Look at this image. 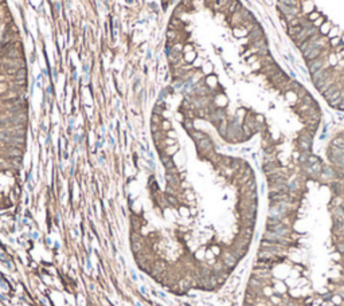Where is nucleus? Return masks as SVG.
I'll use <instances>...</instances> for the list:
<instances>
[{"label": "nucleus", "instance_id": "obj_1", "mask_svg": "<svg viewBox=\"0 0 344 306\" xmlns=\"http://www.w3.org/2000/svg\"><path fill=\"white\" fill-rule=\"evenodd\" d=\"M329 74H331V70H329V69H325V67L317 70L316 73L312 74V81H313L315 86H316V87L320 86L325 79L329 78Z\"/></svg>", "mask_w": 344, "mask_h": 306}, {"label": "nucleus", "instance_id": "obj_2", "mask_svg": "<svg viewBox=\"0 0 344 306\" xmlns=\"http://www.w3.org/2000/svg\"><path fill=\"white\" fill-rule=\"evenodd\" d=\"M323 67H325V66H323V59H321L320 57L316 58V59H313V61H309V62H308V69H309V73H311V74L316 73L317 70H320V69H323Z\"/></svg>", "mask_w": 344, "mask_h": 306}, {"label": "nucleus", "instance_id": "obj_3", "mask_svg": "<svg viewBox=\"0 0 344 306\" xmlns=\"http://www.w3.org/2000/svg\"><path fill=\"white\" fill-rule=\"evenodd\" d=\"M261 38H264V32H262L261 27L257 24V26L249 32V39H250V42H255V40L261 39Z\"/></svg>", "mask_w": 344, "mask_h": 306}, {"label": "nucleus", "instance_id": "obj_4", "mask_svg": "<svg viewBox=\"0 0 344 306\" xmlns=\"http://www.w3.org/2000/svg\"><path fill=\"white\" fill-rule=\"evenodd\" d=\"M198 146H199L200 149H203V150H210L212 148V144H211V141L207 138V137H204V138H202L200 141L198 142Z\"/></svg>", "mask_w": 344, "mask_h": 306}, {"label": "nucleus", "instance_id": "obj_5", "mask_svg": "<svg viewBox=\"0 0 344 306\" xmlns=\"http://www.w3.org/2000/svg\"><path fill=\"white\" fill-rule=\"evenodd\" d=\"M331 83H332V79H331V78H328V79H325V81H324V82H323V83H321V85H320V86H319V87H317V89H319V91H320V93H323V94H324V93H325V91H327V90L329 89V87H331Z\"/></svg>", "mask_w": 344, "mask_h": 306}, {"label": "nucleus", "instance_id": "obj_6", "mask_svg": "<svg viewBox=\"0 0 344 306\" xmlns=\"http://www.w3.org/2000/svg\"><path fill=\"white\" fill-rule=\"evenodd\" d=\"M239 9H241V4H239V2H237V0H233V2L229 4V12L230 13H234V12L239 11Z\"/></svg>", "mask_w": 344, "mask_h": 306}, {"label": "nucleus", "instance_id": "obj_7", "mask_svg": "<svg viewBox=\"0 0 344 306\" xmlns=\"http://www.w3.org/2000/svg\"><path fill=\"white\" fill-rule=\"evenodd\" d=\"M14 79H27V69L23 67L20 70H17V73L15 74V77H14Z\"/></svg>", "mask_w": 344, "mask_h": 306}, {"label": "nucleus", "instance_id": "obj_8", "mask_svg": "<svg viewBox=\"0 0 344 306\" xmlns=\"http://www.w3.org/2000/svg\"><path fill=\"white\" fill-rule=\"evenodd\" d=\"M303 28H304L303 24H301V26H296V27H289V31H288V32H289V35H292V36L294 38L297 34H300V31L303 30Z\"/></svg>", "mask_w": 344, "mask_h": 306}, {"label": "nucleus", "instance_id": "obj_9", "mask_svg": "<svg viewBox=\"0 0 344 306\" xmlns=\"http://www.w3.org/2000/svg\"><path fill=\"white\" fill-rule=\"evenodd\" d=\"M335 91H338V87H336V86H331V87H329V89L324 93V97L327 98V100H329V98L332 97V94L335 93Z\"/></svg>", "mask_w": 344, "mask_h": 306}, {"label": "nucleus", "instance_id": "obj_10", "mask_svg": "<svg viewBox=\"0 0 344 306\" xmlns=\"http://www.w3.org/2000/svg\"><path fill=\"white\" fill-rule=\"evenodd\" d=\"M280 3H281V4H285V6H290V7H299L296 0H280Z\"/></svg>", "mask_w": 344, "mask_h": 306}, {"label": "nucleus", "instance_id": "obj_11", "mask_svg": "<svg viewBox=\"0 0 344 306\" xmlns=\"http://www.w3.org/2000/svg\"><path fill=\"white\" fill-rule=\"evenodd\" d=\"M329 31H331V28H329V24H328V23L323 24V26L320 27V32H321V34H324V35H325V34H328Z\"/></svg>", "mask_w": 344, "mask_h": 306}, {"label": "nucleus", "instance_id": "obj_12", "mask_svg": "<svg viewBox=\"0 0 344 306\" xmlns=\"http://www.w3.org/2000/svg\"><path fill=\"white\" fill-rule=\"evenodd\" d=\"M231 2H233V0H218L217 7H229V4Z\"/></svg>", "mask_w": 344, "mask_h": 306}, {"label": "nucleus", "instance_id": "obj_13", "mask_svg": "<svg viewBox=\"0 0 344 306\" xmlns=\"http://www.w3.org/2000/svg\"><path fill=\"white\" fill-rule=\"evenodd\" d=\"M329 65H332V66H335L336 63H338V58H336V55H333V54H329Z\"/></svg>", "mask_w": 344, "mask_h": 306}, {"label": "nucleus", "instance_id": "obj_14", "mask_svg": "<svg viewBox=\"0 0 344 306\" xmlns=\"http://www.w3.org/2000/svg\"><path fill=\"white\" fill-rule=\"evenodd\" d=\"M331 44L333 46V47H338V46L340 44V39L338 36H335V38H332L331 39Z\"/></svg>", "mask_w": 344, "mask_h": 306}, {"label": "nucleus", "instance_id": "obj_15", "mask_svg": "<svg viewBox=\"0 0 344 306\" xmlns=\"http://www.w3.org/2000/svg\"><path fill=\"white\" fill-rule=\"evenodd\" d=\"M308 17H309V20L312 22V20H316V19H319V17H320V15H319L317 12H313V13H309V15H308Z\"/></svg>", "mask_w": 344, "mask_h": 306}, {"label": "nucleus", "instance_id": "obj_16", "mask_svg": "<svg viewBox=\"0 0 344 306\" xmlns=\"http://www.w3.org/2000/svg\"><path fill=\"white\" fill-rule=\"evenodd\" d=\"M308 161H309V164H317L319 159L316 156H309V157H308Z\"/></svg>", "mask_w": 344, "mask_h": 306}, {"label": "nucleus", "instance_id": "obj_17", "mask_svg": "<svg viewBox=\"0 0 344 306\" xmlns=\"http://www.w3.org/2000/svg\"><path fill=\"white\" fill-rule=\"evenodd\" d=\"M321 23H324V19H323V17H319V19H316V20L313 22V26L317 28L319 26H321Z\"/></svg>", "mask_w": 344, "mask_h": 306}, {"label": "nucleus", "instance_id": "obj_18", "mask_svg": "<svg viewBox=\"0 0 344 306\" xmlns=\"http://www.w3.org/2000/svg\"><path fill=\"white\" fill-rule=\"evenodd\" d=\"M336 34H338V28H336V27H335V28H332V30L328 32V35H329V38H331V39H332L333 36H335Z\"/></svg>", "mask_w": 344, "mask_h": 306}, {"label": "nucleus", "instance_id": "obj_19", "mask_svg": "<svg viewBox=\"0 0 344 306\" xmlns=\"http://www.w3.org/2000/svg\"><path fill=\"white\" fill-rule=\"evenodd\" d=\"M342 40H343V43H344V35H343V38H342Z\"/></svg>", "mask_w": 344, "mask_h": 306}]
</instances>
